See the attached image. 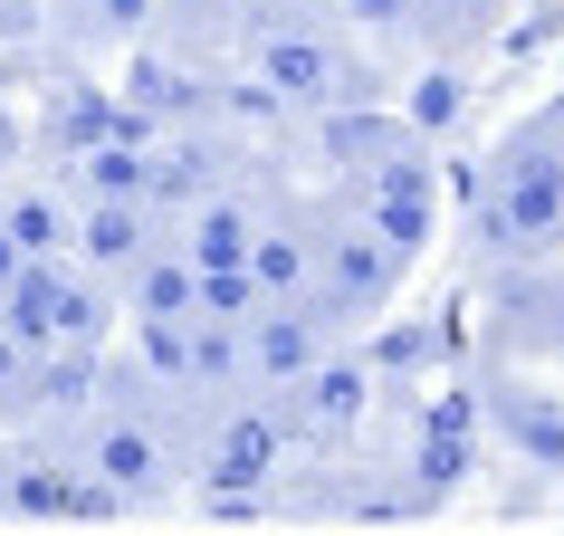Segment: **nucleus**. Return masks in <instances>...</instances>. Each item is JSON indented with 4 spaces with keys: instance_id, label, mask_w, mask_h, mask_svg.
Listing matches in <instances>:
<instances>
[{
    "instance_id": "nucleus-1",
    "label": "nucleus",
    "mask_w": 564,
    "mask_h": 536,
    "mask_svg": "<svg viewBox=\"0 0 564 536\" xmlns=\"http://www.w3.org/2000/svg\"><path fill=\"white\" fill-rule=\"evenodd\" d=\"M488 231L507 239V249H545V239H564V153L545 144V135H517V144L498 153V182H488Z\"/></svg>"
},
{
    "instance_id": "nucleus-3",
    "label": "nucleus",
    "mask_w": 564,
    "mask_h": 536,
    "mask_svg": "<svg viewBox=\"0 0 564 536\" xmlns=\"http://www.w3.org/2000/svg\"><path fill=\"white\" fill-rule=\"evenodd\" d=\"M77 259L96 278H124V268L144 259V192H87V211H77Z\"/></svg>"
},
{
    "instance_id": "nucleus-4",
    "label": "nucleus",
    "mask_w": 564,
    "mask_h": 536,
    "mask_svg": "<svg viewBox=\"0 0 564 536\" xmlns=\"http://www.w3.org/2000/svg\"><path fill=\"white\" fill-rule=\"evenodd\" d=\"M202 268H239L249 249H259V211L230 202V192H210V202H192V239H182Z\"/></svg>"
},
{
    "instance_id": "nucleus-2",
    "label": "nucleus",
    "mask_w": 564,
    "mask_h": 536,
    "mask_svg": "<svg viewBox=\"0 0 564 536\" xmlns=\"http://www.w3.org/2000/svg\"><path fill=\"white\" fill-rule=\"evenodd\" d=\"M0 317L30 335V345H96V326H106V288H96L87 268L39 259L20 288H0Z\"/></svg>"
},
{
    "instance_id": "nucleus-5",
    "label": "nucleus",
    "mask_w": 564,
    "mask_h": 536,
    "mask_svg": "<svg viewBox=\"0 0 564 536\" xmlns=\"http://www.w3.org/2000/svg\"><path fill=\"white\" fill-rule=\"evenodd\" d=\"M0 231L20 239L30 259H58V249H67V202H48V192H20V202L0 211Z\"/></svg>"
},
{
    "instance_id": "nucleus-7",
    "label": "nucleus",
    "mask_w": 564,
    "mask_h": 536,
    "mask_svg": "<svg viewBox=\"0 0 564 536\" xmlns=\"http://www.w3.org/2000/svg\"><path fill=\"white\" fill-rule=\"evenodd\" d=\"M20 20H30V10H20V0H0V39H10V30H20Z\"/></svg>"
},
{
    "instance_id": "nucleus-6",
    "label": "nucleus",
    "mask_w": 564,
    "mask_h": 536,
    "mask_svg": "<svg viewBox=\"0 0 564 536\" xmlns=\"http://www.w3.org/2000/svg\"><path fill=\"white\" fill-rule=\"evenodd\" d=\"M87 192H144V163H134L124 144H96L87 153Z\"/></svg>"
}]
</instances>
